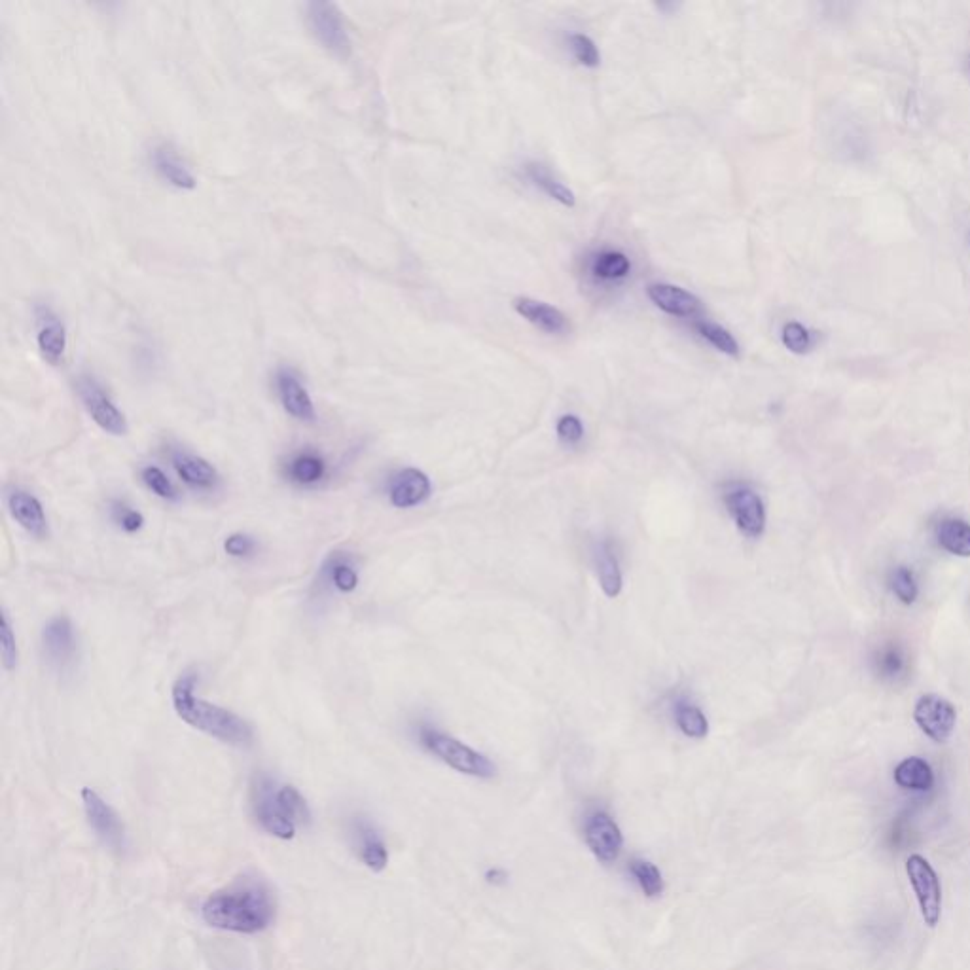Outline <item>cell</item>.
<instances>
[{
    "mask_svg": "<svg viewBox=\"0 0 970 970\" xmlns=\"http://www.w3.org/2000/svg\"><path fill=\"white\" fill-rule=\"evenodd\" d=\"M201 916L220 931L254 935L268 929L275 919V900L266 883L241 880L205 900Z\"/></svg>",
    "mask_w": 970,
    "mask_h": 970,
    "instance_id": "obj_1",
    "label": "cell"
},
{
    "mask_svg": "<svg viewBox=\"0 0 970 970\" xmlns=\"http://www.w3.org/2000/svg\"><path fill=\"white\" fill-rule=\"evenodd\" d=\"M196 675L184 673L171 688L173 709L182 722L196 728L207 736L215 737L222 743L247 747L251 745L252 728L247 720L235 715L234 711L220 707L216 703L196 696Z\"/></svg>",
    "mask_w": 970,
    "mask_h": 970,
    "instance_id": "obj_2",
    "label": "cell"
},
{
    "mask_svg": "<svg viewBox=\"0 0 970 970\" xmlns=\"http://www.w3.org/2000/svg\"><path fill=\"white\" fill-rule=\"evenodd\" d=\"M417 739L423 749H427L432 756L442 760L455 772L478 779H491L497 773L495 764L487 756L434 726L421 724L417 730Z\"/></svg>",
    "mask_w": 970,
    "mask_h": 970,
    "instance_id": "obj_3",
    "label": "cell"
},
{
    "mask_svg": "<svg viewBox=\"0 0 970 970\" xmlns=\"http://www.w3.org/2000/svg\"><path fill=\"white\" fill-rule=\"evenodd\" d=\"M722 503L726 512L736 523L737 529L749 537L758 539L766 531V504L755 489L745 482H730L722 487Z\"/></svg>",
    "mask_w": 970,
    "mask_h": 970,
    "instance_id": "obj_4",
    "label": "cell"
},
{
    "mask_svg": "<svg viewBox=\"0 0 970 970\" xmlns=\"http://www.w3.org/2000/svg\"><path fill=\"white\" fill-rule=\"evenodd\" d=\"M906 876L916 895L919 914L929 929H935L942 919V883L935 866L923 855L912 853L906 859Z\"/></svg>",
    "mask_w": 970,
    "mask_h": 970,
    "instance_id": "obj_5",
    "label": "cell"
},
{
    "mask_svg": "<svg viewBox=\"0 0 970 970\" xmlns=\"http://www.w3.org/2000/svg\"><path fill=\"white\" fill-rule=\"evenodd\" d=\"M76 393L80 396L86 412L97 423L99 429L112 436H126L129 431L126 415L112 402L101 383L91 376L76 379Z\"/></svg>",
    "mask_w": 970,
    "mask_h": 970,
    "instance_id": "obj_6",
    "label": "cell"
},
{
    "mask_svg": "<svg viewBox=\"0 0 970 970\" xmlns=\"http://www.w3.org/2000/svg\"><path fill=\"white\" fill-rule=\"evenodd\" d=\"M307 23L313 36L330 54L345 57L351 52V38L343 23L342 12L332 2H309Z\"/></svg>",
    "mask_w": 970,
    "mask_h": 970,
    "instance_id": "obj_7",
    "label": "cell"
},
{
    "mask_svg": "<svg viewBox=\"0 0 970 970\" xmlns=\"http://www.w3.org/2000/svg\"><path fill=\"white\" fill-rule=\"evenodd\" d=\"M82 804H84L88 823L93 828L95 836L101 840V844L108 847L110 851L122 855L127 849V834L120 815L90 787L82 789Z\"/></svg>",
    "mask_w": 970,
    "mask_h": 970,
    "instance_id": "obj_8",
    "label": "cell"
},
{
    "mask_svg": "<svg viewBox=\"0 0 970 970\" xmlns=\"http://www.w3.org/2000/svg\"><path fill=\"white\" fill-rule=\"evenodd\" d=\"M42 654L57 673L71 671L78 658V639L71 618L54 616L42 629Z\"/></svg>",
    "mask_w": 970,
    "mask_h": 970,
    "instance_id": "obj_9",
    "label": "cell"
},
{
    "mask_svg": "<svg viewBox=\"0 0 970 970\" xmlns=\"http://www.w3.org/2000/svg\"><path fill=\"white\" fill-rule=\"evenodd\" d=\"M914 720L919 730L936 743H946L952 737L957 724V711L952 701L936 694H927L917 700Z\"/></svg>",
    "mask_w": 970,
    "mask_h": 970,
    "instance_id": "obj_10",
    "label": "cell"
},
{
    "mask_svg": "<svg viewBox=\"0 0 970 970\" xmlns=\"http://www.w3.org/2000/svg\"><path fill=\"white\" fill-rule=\"evenodd\" d=\"M584 838L597 861L605 864L618 861L624 847V836L607 811L597 809L588 815L584 825Z\"/></svg>",
    "mask_w": 970,
    "mask_h": 970,
    "instance_id": "obj_11",
    "label": "cell"
},
{
    "mask_svg": "<svg viewBox=\"0 0 970 970\" xmlns=\"http://www.w3.org/2000/svg\"><path fill=\"white\" fill-rule=\"evenodd\" d=\"M275 781L268 777H260L256 783V789L252 794V809L254 817L268 834L281 838V840H292L296 834V825L285 817V813L277 806L275 800Z\"/></svg>",
    "mask_w": 970,
    "mask_h": 970,
    "instance_id": "obj_12",
    "label": "cell"
},
{
    "mask_svg": "<svg viewBox=\"0 0 970 970\" xmlns=\"http://www.w3.org/2000/svg\"><path fill=\"white\" fill-rule=\"evenodd\" d=\"M431 478L419 468H402L395 472L387 484L389 503L395 508L406 510L415 508L419 504L427 503L431 499Z\"/></svg>",
    "mask_w": 970,
    "mask_h": 970,
    "instance_id": "obj_13",
    "label": "cell"
},
{
    "mask_svg": "<svg viewBox=\"0 0 970 970\" xmlns=\"http://www.w3.org/2000/svg\"><path fill=\"white\" fill-rule=\"evenodd\" d=\"M359 561L349 552H332L319 569L321 592L353 593L359 588Z\"/></svg>",
    "mask_w": 970,
    "mask_h": 970,
    "instance_id": "obj_14",
    "label": "cell"
},
{
    "mask_svg": "<svg viewBox=\"0 0 970 970\" xmlns=\"http://www.w3.org/2000/svg\"><path fill=\"white\" fill-rule=\"evenodd\" d=\"M275 389H277V396L281 400L283 410L290 417H294L296 421H302V423H315L317 410H315L313 398L304 387V383L292 370L281 368L277 372Z\"/></svg>",
    "mask_w": 970,
    "mask_h": 970,
    "instance_id": "obj_15",
    "label": "cell"
},
{
    "mask_svg": "<svg viewBox=\"0 0 970 970\" xmlns=\"http://www.w3.org/2000/svg\"><path fill=\"white\" fill-rule=\"evenodd\" d=\"M6 504H8L10 516L14 518V521L23 531H27L31 537H36V539L48 537L50 527H48V518H46L44 506L33 493L16 487V489L8 491Z\"/></svg>",
    "mask_w": 970,
    "mask_h": 970,
    "instance_id": "obj_16",
    "label": "cell"
},
{
    "mask_svg": "<svg viewBox=\"0 0 970 970\" xmlns=\"http://www.w3.org/2000/svg\"><path fill=\"white\" fill-rule=\"evenodd\" d=\"M171 465L184 484L198 491H213L220 484L216 468L203 457L186 450L171 451Z\"/></svg>",
    "mask_w": 970,
    "mask_h": 970,
    "instance_id": "obj_17",
    "label": "cell"
},
{
    "mask_svg": "<svg viewBox=\"0 0 970 970\" xmlns=\"http://www.w3.org/2000/svg\"><path fill=\"white\" fill-rule=\"evenodd\" d=\"M36 345L42 359L48 364L57 366L67 351V330L61 319L55 315L50 307L38 309V332Z\"/></svg>",
    "mask_w": 970,
    "mask_h": 970,
    "instance_id": "obj_18",
    "label": "cell"
},
{
    "mask_svg": "<svg viewBox=\"0 0 970 970\" xmlns=\"http://www.w3.org/2000/svg\"><path fill=\"white\" fill-rule=\"evenodd\" d=\"M283 476L296 487H317L328 476V463L319 451H296L283 463Z\"/></svg>",
    "mask_w": 970,
    "mask_h": 970,
    "instance_id": "obj_19",
    "label": "cell"
},
{
    "mask_svg": "<svg viewBox=\"0 0 970 970\" xmlns=\"http://www.w3.org/2000/svg\"><path fill=\"white\" fill-rule=\"evenodd\" d=\"M152 165L156 173L162 177L167 184L179 190H194L198 186V180L190 167L182 162L177 150L171 144H158L152 150Z\"/></svg>",
    "mask_w": 970,
    "mask_h": 970,
    "instance_id": "obj_20",
    "label": "cell"
},
{
    "mask_svg": "<svg viewBox=\"0 0 970 970\" xmlns=\"http://www.w3.org/2000/svg\"><path fill=\"white\" fill-rule=\"evenodd\" d=\"M647 294L654 306L675 317H694L701 309V302L694 294L675 285L654 283L648 285Z\"/></svg>",
    "mask_w": 970,
    "mask_h": 970,
    "instance_id": "obj_21",
    "label": "cell"
},
{
    "mask_svg": "<svg viewBox=\"0 0 970 970\" xmlns=\"http://www.w3.org/2000/svg\"><path fill=\"white\" fill-rule=\"evenodd\" d=\"M669 711L681 734L690 739H703L709 734V720L700 705L686 694H677L669 701Z\"/></svg>",
    "mask_w": 970,
    "mask_h": 970,
    "instance_id": "obj_22",
    "label": "cell"
},
{
    "mask_svg": "<svg viewBox=\"0 0 970 970\" xmlns=\"http://www.w3.org/2000/svg\"><path fill=\"white\" fill-rule=\"evenodd\" d=\"M593 557H595V571H597L601 590L611 599L618 597L624 588V576L620 569V559L616 556L611 540L597 542Z\"/></svg>",
    "mask_w": 970,
    "mask_h": 970,
    "instance_id": "obj_23",
    "label": "cell"
},
{
    "mask_svg": "<svg viewBox=\"0 0 970 970\" xmlns=\"http://www.w3.org/2000/svg\"><path fill=\"white\" fill-rule=\"evenodd\" d=\"M514 309L525 321L535 324L537 328L548 332V334H561L569 328V321H567L563 311H559L557 307L550 306V304L539 302V300L516 298Z\"/></svg>",
    "mask_w": 970,
    "mask_h": 970,
    "instance_id": "obj_24",
    "label": "cell"
},
{
    "mask_svg": "<svg viewBox=\"0 0 970 970\" xmlns=\"http://www.w3.org/2000/svg\"><path fill=\"white\" fill-rule=\"evenodd\" d=\"M893 779L904 791L929 792L935 787V772L931 764L919 756H910L899 762Z\"/></svg>",
    "mask_w": 970,
    "mask_h": 970,
    "instance_id": "obj_25",
    "label": "cell"
},
{
    "mask_svg": "<svg viewBox=\"0 0 970 970\" xmlns=\"http://www.w3.org/2000/svg\"><path fill=\"white\" fill-rule=\"evenodd\" d=\"M355 830L359 838L360 861L372 872H383L389 864V851H387V845L379 838L376 828L368 825L366 821H359L355 825Z\"/></svg>",
    "mask_w": 970,
    "mask_h": 970,
    "instance_id": "obj_26",
    "label": "cell"
},
{
    "mask_svg": "<svg viewBox=\"0 0 970 970\" xmlns=\"http://www.w3.org/2000/svg\"><path fill=\"white\" fill-rule=\"evenodd\" d=\"M936 540L942 550L957 557H970V523L946 518L936 525Z\"/></svg>",
    "mask_w": 970,
    "mask_h": 970,
    "instance_id": "obj_27",
    "label": "cell"
},
{
    "mask_svg": "<svg viewBox=\"0 0 970 970\" xmlns=\"http://www.w3.org/2000/svg\"><path fill=\"white\" fill-rule=\"evenodd\" d=\"M525 175L527 179L531 180L537 188H540L548 198L556 199L561 205L565 207H575L576 198L575 192L565 186L561 180L556 179L548 167H544L542 163L529 162L525 165Z\"/></svg>",
    "mask_w": 970,
    "mask_h": 970,
    "instance_id": "obj_28",
    "label": "cell"
},
{
    "mask_svg": "<svg viewBox=\"0 0 970 970\" xmlns=\"http://www.w3.org/2000/svg\"><path fill=\"white\" fill-rule=\"evenodd\" d=\"M275 800L279 809L285 813V817H288L294 825L311 823V811L307 806L306 798L292 785H275Z\"/></svg>",
    "mask_w": 970,
    "mask_h": 970,
    "instance_id": "obj_29",
    "label": "cell"
},
{
    "mask_svg": "<svg viewBox=\"0 0 970 970\" xmlns=\"http://www.w3.org/2000/svg\"><path fill=\"white\" fill-rule=\"evenodd\" d=\"M592 271L603 281H618L628 277L631 262L624 252L605 251L593 258Z\"/></svg>",
    "mask_w": 970,
    "mask_h": 970,
    "instance_id": "obj_30",
    "label": "cell"
},
{
    "mask_svg": "<svg viewBox=\"0 0 970 970\" xmlns=\"http://www.w3.org/2000/svg\"><path fill=\"white\" fill-rule=\"evenodd\" d=\"M629 872L648 899H656L664 893V876L656 864L645 859H633L629 864Z\"/></svg>",
    "mask_w": 970,
    "mask_h": 970,
    "instance_id": "obj_31",
    "label": "cell"
},
{
    "mask_svg": "<svg viewBox=\"0 0 970 970\" xmlns=\"http://www.w3.org/2000/svg\"><path fill=\"white\" fill-rule=\"evenodd\" d=\"M694 328L703 340H707L715 349H719L720 353H724L728 357H739V343L720 324L698 321V323H694Z\"/></svg>",
    "mask_w": 970,
    "mask_h": 970,
    "instance_id": "obj_32",
    "label": "cell"
},
{
    "mask_svg": "<svg viewBox=\"0 0 970 970\" xmlns=\"http://www.w3.org/2000/svg\"><path fill=\"white\" fill-rule=\"evenodd\" d=\"M876 665H878V673H880L881 679L897 681L906 673L908 660H906V654H904L902 648L897 647V645H889V647L881 648Z\"/></svg>",
    "mask_w": 970,
    "mask_h": 970,
    "instance_id": "obj_33",
    "label": "cell"
},
{
    "mask_svg": "<svg viewBox=\"0 0 970 970\" xmlns=\"http://www.w3.org/2000/svg\"><path fill=\"white\" fill-rule=\"evenodd\" d=\"M141 480L146 485L148 491H152L156 497L165 501H179V491L171 478L163 472L162 468L148 465L141 470Z\"/></svg>",
    "mask_w": 970,
    "mask_h": 970,
    "instance_id": "obj_34",
    "label": "cell"
},
{
    "mask_svg": "<svg viewBox=\"0 0 970 970\" xmlns=\"http://www.w3.org/2000/svg\"><path fill=\"white\" fill-rule=\"evenodd\" d=\"M889 584H891V590L897 595L900 603H904V605H914L916 603L917 595H919V586H917L916 575H914L912 569H908V567H897L891 573Z\"/></svg>",
    "mask_w": 970,
    "mask_h": 970,
    "instance_id": "obj_35",
    "label": "cell"
},
{
    "mask_svg": "<svg viewBox=\"0 0 970 970\" xmlns=\"http://www.w3.org/2000/svg\"><path fill=\"white\" fill-rule=\"evenodd\" d=\"M108 514H110V520L114 521L126 533H137L144 527L143 514L139 510L131 508L124 501H118V499L110 501Z\"/></svg>",
    "mask_w": 970,
    "mask_h": 970,
    "instance_id": "obj_36",
    "label": "cell"
},
{
    "mask_svg": "<svg viewBox=\"0 0 970 970\" xmlns=\"http://www.w3.org/2000/svg\"><path fill=\"white\" fill-rule=\"evenodd\" d=\"M783 345L796 355H806L813 347V336L808 328L798 321H789L781 330Z\"/></svg>",
    "mask_w": 970,
    "mask_h": 970,
    "instance_id": "obj_37",
    "label": "cell"
},
{
    "mask_svg": "<svg viewBox=\"0 0 970 970\" xmlns=\"http://www.w3.org/2000/svg\"><path fill=\"white\" fill-rule=\"evenodd\" d=\"M0 656L6 671H14L18 667L19 652L16 633L12 629V622L8 612L2 611V626H0Z\"/></svg>",
    "mask_w": 970,
    "mask_h": 970,
    "instance_id": "obj_38",
    "label": "cell"
},
{
    "mask_svg": "<svg viewBox=\"0 0 970 970\" xmlns=\"http://www.w3.org/2000/svg\"><path fill=\"white\" fill-rule=\"evenodd\" d=\"M569 48H571V52L580 65H584L588 69L599 67L601 54H599V50H597V46L590 36L582 35V33L569 36Z\"/></svg>",
    "mask_w": 970,
    "mask_h": 970,
    "instance_id": "obj_39",
    "label": "cell"
},
{
    "mask_svg": "<svg viewBox=\"0 0 970 970\" xmlns=\"http://www.w3.org/2000/svg\"><path fill=\"white\" fill-rule=\"evenodd\" d=\"M556 431L557 438L567 446H576L584 438V425L580 417L573 414L561 415L557 421Z\"/></svg>",
    "mask_w": 970,
    "mask_h": 970,
    "instance_id": "obj_40",
    "label": "cell"
},
{
    "mask_svg": "<svg viewBox=\"0 0 970 970\" xmlns=\"http://www.w3.org/2000/svg\"><path fill=\"white\" fill-rule=\"evenodd\" d=\"M258 542L247 533H234L224 540V552L235 559H247L254 556Z\"/></svg>",
    "mask_w": 970,
    "mask_h": 970,
    "instance_id": "obj_41",
    "label": "cell"
}]
</instances>
